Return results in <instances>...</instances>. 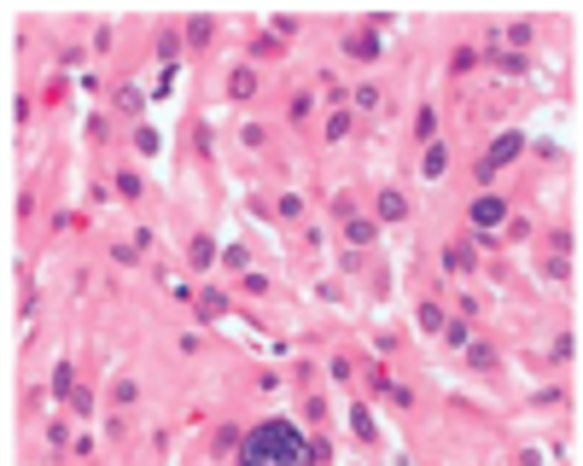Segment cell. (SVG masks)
<instances>
[{
	"instance_id": "cell-1",
	"label": "cell",
	"mask_w": 583,
	"mask_h": 466,
	"mask_svg": "<svg viewBox=\"0 0 583 466\" xmlns=\"http://www.w3.org/2000/svg\"><path fill=\"white\" fill-rule=\"evenodd\" d=\"M239 466H315V443L292 420H263L239 443Z\"/></svg>"
},
{
	"instance_id": "cell-2",
	"label": "cell",
	"mask_w": 583,
	"mask_h": 466,
	"mask_svg": "<svg viewBox=\"0 0 583 466\" xmlns=\"http://www.w3.org/2000/svg\"><path fill=\"white\" fill-rule=\"evenodd\" d=\"M473 227H508V204H501L496 193L473 198Z\"/></svg>"
},
{
	"instance_id": "cell-3",
	"label": "cell",
	"mask_w": 583,
	"mask_h": 466,
	"mask_svg": "<svg viewBox=\"0 0 583 466\" xmlns=\"http://www.w3.org/2000/svg\"><path fill=\"white\" fill-rule=\"evenodd\" d=\"M520 152H525V135H501V140L490 146V158H484V163H490V170H496V163H513Z\"/></svg>"
},
{
	"instance_id": "cell-4",
	"label": "cell",
	"mask_w": 583,
	"mask_h": 466,
	"mask_svg": "<svg viewBox=\"0 0 583 466\" xmlns=\"http://www.w3.org/2000/svg\"><path fill=\"white\" fill-rule=\"evenodd\" d=\"M350 59H379V36H374V29L350 36Z\"/></svg>"
},
{
	"instance_id": "cell-5",
	"label": "cell",
	"mask_w": 583,
	"mask_h": 466,
	"mask_svg": "<svg viewBox=\"0 0 583 466\" xmlns=\"http://www.w3.org/2000/svg\"><path fill=\"white\" fill-rule=\"evenodd\" d=\"M379 216H385V222H397V216H409V198H402V193H379Z\"/></svg>"
},
{
	"instance_id": "cell-6",
	"label": "cell",
	"mask_w": 583,
	"mask_h": 466,
	"mask_svg": "<svg viewBox=\"0 0 583 466\" xmlns=\"http://www.w3.org/2000/svg\"><path fill=\"white\" fill-rule=\"evenodd\" d=\"M344 239H350V245H374V239H379V227H374V222H356V216H350Z\"/></svg>"
},
{
	"instance_id": "cell-7",
	"label": "cell",
	"mask_w": 583,
	"mask_h": 466,
	"mask_svg": "<svg viewBox=\"0 0 583 466\" xmlns=\"http://www.w3.org/2000/svg\"><path fill=\"white\" fill-rule=\"evenodd\" d=\"M444 163H449V152H444V146H426V158H420V170H426V175H444Z\"/></svg>"
},
{
	"instance_id": "cell-8",
	"label": "cell",
	"mask_w": 583,
	"mask_h": 466,
	"mask_svg": "<svg viewBox=\"0 0 583 466\" xmlns=\"http://www.w3.org/2000/svg\"><path fill=\"white\" fill-rule=\"evenodd\" d=\"M467 361H473V368H484V373H490V368H496V350H490V344H467Z\"/></svg>"
},
{
	"instance_id": "cell-9",
	"label": "cell",
	"mask_w": 583,
	"mask_h": 466,
	"mask_svg": "<svg viewBox=\"0 0 583 466\" xmlns=\"http://www.w3.org/2000/svg\"><path fill=\"white\" fill-rule=\"evenodd\" d=\"M444 338H449V344H461V350H467V344H473V332H467V321H444Z\"/></svg>"
},
{
	"instance_id": "cell-10",
	"label": "cell",
	"mask_w": 583,
	"mask_h": 466,
	"mask_svg": "<svg viewBox=\"0 0 583 466\" xmlns=\"http://www.w3.org/2000/svg\"><path fill=\"white\" fill-rule=\"evenodd\" d=\"M449 269H455V274H473V251H467V245H455V251H449Z\"/></svg>"
},
{
	"instance_id": "cell-11",
	"label": "cell",
	"mask_w": 583,
	"mask_h": 466,
	"mask_svg": "<svg viewBox=\"0 0 583 466\" xmlns=\"http://www.w3.org/2000/svg\"><path fill=\"white\" fill-rule=\"evenodd\" d=\"M414 135H420V140H432V135H437V116H432V111H420V116H414Z\"/></svg>"
},
{
	"instance_id": "cell-12",
	"label": "cell",
	"mask_w": 583,
	"mask_h": 466,
	"mask_svg": "<svg viewBox=\"0 0 583 466\" xmlns=\"http://www.w3.org/2000/svg\"><path fill=\"white\" fill-rule=\"evenodd\" d=\"M490 59L501 64V70H513V76H520V70H525V59H520V53H496V47H490Z\"/></svg>"
},
{
	"instance_id": "cell-13",
	"label": "cell",
	"mask_w": 583,
	"mask_h": 466,
	"mask_svg": "<svg viewBox=\"0 0 583 466\" xmlns=\"http://www.w3.org/2000/svg\"><path fill=\"white\" fill-rule=\"evenodd\" d=\"M251 53H257V59H274V53H280V41H274V36H257Z\"/></svg>"
},
{
	"instance_id": "cell-14",
	"label": "cell",
	"mask_w": 583,
	"mask_h": 466,
	"mask_svg": "<svg viewBox=\"0 0 583 466\" xmlns=\"http://www.w3.org/2000/svg\"><path fill=\"white\" fill-rule=\"evenodd\" d=\"M577 356V338H572V332H566V338H554V361H572Z\"/></svg>"
},
{
	"instance_id": "cell-15",
	"label": "cell",
	"mask_w": 583,
	"mask_h": 466,
	"mask_svg": "<svg viewBox=\"0 0 583 466\" xmlns=\"http://www.w3.org/2000/svg\"><path fill=\"white\" fill-rule=\"evenodd\" d=\"M228 88H234V93H239V99H245V93H257V76H251V70H239V76H234V82H228Z\"/></svg>"
},
{
	"instance_id": "cell-16",
	"label": "cell",
	"mask_w": 583,
	"mask_h": 466,
	"mask_svg": "<svg viewBox=\"0 0 583 466\" xmlns=\"http://www.w3.org/2000/svg\"><path fill=\"white\" fill-rule=\"evenodd\" d=\"M117 105H123V111H140V105H146V93H140V88H123V93H117Z\"/></svg>"
},
{
	"instance_id": "cell-17",
	"label": "cell",
	"mask_w": 583,
	"mask_h": 466,
	"mask_svg": "<svg viewBox=\"0 0 583 466\" xmlns=\"http://www.w3.org/2000/svg\"><path fill=\"white\" fill-rule=\"evenodd\" d=\"M117 193H123V198H140L146 187H140V175H117Z\"/></svg>"
},
{
	"instance_id": "cell-18",
	"label": "cell",
	"mask_w": 583,
	"mask_h": 466,
	"mask_svg": "<svg viewBox=\"0 0 583 466\" xmlns=\"http://www.w3.org/2000/svg\"><path fill=\"white\" fill-rule=\"evenodd\" d=\"M344 135H350V116H344V111H338V116H333V123H327V140H344Z\"/></svg>"
},
{
	"instance_id": "cell-19",
	"label": "cell",
	"mask_w": 583,
	"mask_h": 466,
	"mask_svg": "<svg viewBox=\"0 0 583 466\" xmlns=\"http://www.w3.org/2000/svg\"><path fill=\"white\" fill-rule=\"evenodd\" d=\"M210 257H216V245H210V239H192V262H199V269H204Z\"/></svg>"
}]
</instances>
